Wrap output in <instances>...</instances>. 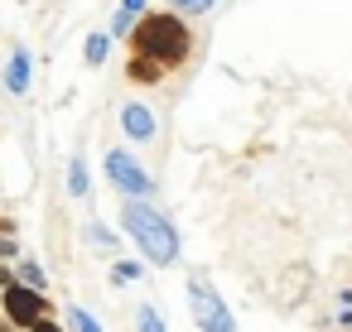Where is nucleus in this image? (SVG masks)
Returning a JSON list of instances; mask_svg holds the SVG:
<instances>
[{
  "label": "nucleus",
  "mask_w": 352,
  "mask_h": 332,
  "mask_svg": "<svg viewBox=\"0 0 352 332\" xmlns=\"http://www.w3.org/2000/svg\"><path fill=\"white\" fill-rule=\"evenodd\" d=\"M121 231L140 246V255H145L155 270L179 265V250H184L179 226H174L155 202H145V198H121Z\"/></svg>",
  "instance_id": "f03ea898"
},
{
  "label": "nucleus",
  "mask_w": 352,
  "mask_h": 332,
  "mask_svg": "<svg viewBox=\"0 0 352 332\" xmlns=\"http://www.w3.org/2000/svg\"><path fill=\"white\" fill-rule=\"evenodd\" d=\"M184 294H188V313H193V322H198L203 332H241L236 318H232V308H227V298L212 289V279H208L203 270L188 274Z\"/></svg>",
  "instance_id": "7ed1b4c3"
},
{
  "label": "nucleus",
  "mask_w": 352,
  "mask_h": 332,
  "mask_svg": "<svg viewBox=\"0 0 352 332\" xmlns=\"http://www.w3.org/2000/svg\"><path fill=\"white\" fill-rule=\"evenodd\" d=\"M30 332H68V322H58V318H39Z\"/></svg>",
  "instance_id": "a211bd4d"
},
{
  "label": "nucleus",
  "mask_w": 352,
  "mask_h": 332,
  "mask_svg": "<svg viewBox=\"0 0 352 332\" xmlns=\"http://www.w3.org/2000/svg\"><path fill=\"white\" fill-rule=\"evenodd\" d=\"M0 82H6L10 97H30L34 92V54L25 44L10 49V63H6V73H0Z\"/></svg>",
  "instance_id": "0eeeda50"
},
{
  "label": "nucleus",
  "mask_w": 352,
  "mask_h": 332,
  "mask_svg": "<svg viewBox=\"0 0 352 332\" xmlns=\"http://www.w3.org/2000/svg\"><path fill=\"white\" fill-rule=\"evenodd\" d=\"M15 279L30 284V289H44V294H49V274H44V265H39L34 255H20V260H15Z\"/></svg>",
  "instance_id": "9d476101"
},
{
  "label": "nucleus",
  "mask_w": 352,
  "mask_h": 332,
  "mask_svg": "<svg viewBox=\"0 0 352 332\" xmlns=\"http://www.w3.org/2000/svg\"><path fill=\"white\" fill-rule=\"evenodd\" d=\"M0 308H6V318L30 332L39 318H54V298L44 289H30V284H10V289H0Z\"/></svg>",
  "instance_id": "39448f33"
},
{
  "label": "nucleus",
  "mask_w": 352,
  "mask_h": 332,
  "mask_svg": "<svg viewBox=\"0 0 352 332\" xmlns=\"http://www.w3.org/2000/svg\"><path fill=\"white\" fill-rule=\"evenodd\" d=\"M338 322H342V327H352V308H342V313H338Z\"/></svg>",
  "instance_id": "412c9836"
},
{
  "label": "nucleus",
  "mask_w": 352,
  "mask_h": 332,
  "mask_svg": "<svg viewBox=\"0 0 352 332\" xmlns=\"http://www.w3.org/2000/svg\"><path fill=\"white\" fill-rule=\"evenodd\" d=\"M92 193V178H87V159L73 154L68 159V198H87Z\"/></svg>",
  "instance_id": "9b49d317"
},
{
  "label": "nucleus",
  "mask_w": 352,
  "mask_h": 332,
  "mask_svg": "<svg viewBox=\"0 0 352 332\" xmlns=\"http://www.w3.org/2000/svg\"><path fill=\"white\" fill-rule=\"evenodd\" d=\"M164 78H169V68H160L155 58H145V54H131V58H126V82H131V87H145V92H150V87H160Z\"/></svg>",
  "instance_id": "6e6552de"
},
{
  "label": "nucleus",
  "mask_w": 352,
  "mask_h": 332,
  "mask_svg": "<svg viewBox=\"0 0 352 332\" xmlns=\"http://www.w3.org/2000/svg\"><path fill=\"white\" fill-rule=\"evenodd\" d=\"M145 279V260H111V284H135Z\"/></svg>",
  "instance_id": "ddd939ff"
},
{
  "label": "nucleus",
  "mask_w": 352,
  "mask_h": 332,
  "mask_svg": "<svg viewBox=\"0 0 352 332\" xmlns=\"http://www.w3.org/2000/svg\"><path fill=\"white\" fill-rule=\"evenodd\" d=\"M63 322H68V332H107L87 308H78V303H68V313H63Z\"/></svg>",
  "instance_id": "f8f14e48"
},
{
  "label": "nucleus",
  "mask_w": 352,
  "mask_h": 332,
  "mask_svg": "<svg viewBox=\"0 0 352 332\" xmlns=\"http://www.w3.org/2000/svg\"><path fill=\"white\" fill-rule=\"evenodd\" d=\"M0 236H20V222L15 217H0Z\"/></svg>",
  "instance_id": "aec40b11"
},
{
  "label": "nucleus",
  "mask_w": 352,
  "mask_h": 332,
  "mask_svg": "<svg viewBox=\"0 0 352 332\" xmlns=\"http://www.w3.org/2000/svg\"><path fill=\"white\" fill-rule=\"evenodd\" d=\"M20 255H25V250H20V241H15V236H0V260H10V265H15Z\"/></svg>",
  "instance_id": "f3484780"
},
{
  "label": "nucleus",
  "mask_w": 352,
  "mask_h": 332,
  "mask_svg": "<svg viewBox=\"0 0 352 332\" xmlns=\"http://www.w3.org/2000/svg\"><path fill=\"white\" fill-rule=\"evenodd\" d=\"M212 5H217V0H169V10L184 15V20H198V15H208Z\"/></svg>",
  "instance_id": "2eb2a0df"
},
{
  "label": "nucleus",
  "mask_w": 352,
  "mask_h": 332,
  "mask_svg": "<svg viewBox=\"0 0 352 332\" xmlns=\"http://www.w3.org/2000/svg\"><path fill=\"white\" fill-rule=\"evenodd\" d=\"M121 135H126L131 145H150V140L160 135V116H155V106H145L140 97L121 102Z\"/></svg>",
  "instance_id": "423d86ee"
},
{
  "label": "nucleus",
  "mask_w": 352,
  "mask_h": 332,
  "mask_svg": "<svg viewBox=\"0 0 352 332\" xmlns=\"http://www.w3.org/2000/svg\"><path fill=\"white\" fill-rule=\"evenodd\" d=\"M87 236H92V241H97L102 250H116V246H121V241H116V231H107L102 222H92V226H87Z\"/></svg>",
  "instance_id": "dca6fc26"
},
{
  "label": "nucleus",
  "mask_w": 352,
  "mask_h": 332,
  "mask_svg": "<svg viewBox=\"0 0 352 332\" xmlns=\"http://www.w3.org/2000/svg\"><path fill=\"white\" fill-rule=\"evenodd\" d=\"M131 54H145V58H155L160 68H184L188 58H193V29H188V20L184 15H174V10H145L140 20H135V29H131Z\"/></svg>",
  "instance_id": "f257e3e1"
},
{
  "label": "nucleus",
  "mask_w": 352,
  "mask_h": 332,
  "mask_svg": "<svg viewBox=\"0 0 352 332\" xmlns=\"http://www.w3.org/2000/svg\"><path fill=\"white\" fill-rule=\"evenodd\" d=\"M111 49H116V39H111L107 29H92V34L82 39V63H87V68H107Z\"/></svg>",
  "instance_id": "1a4fd4ad"
},
{
  "label": "nucleus",
  "mask_w": 352,
  "mask_h": 332,
  "mask_svg": "<svg viewBox=\"0 0 352 332\" xmlns=\"http://www.w3.org/2000/svg\"><path fill=\"white\" fill-rule=\"evenodd\" d=\"M121 10H126V15H135V20H140V15H145V10H150V0H121Z\"/></svg>",
  "instance_id": "6ab92c4d"
},
{
  "label": "nucleus",
  "mask_w": 352,
  "mask_h": 332,
  "mask_svg": "<svg viewBox=\"0 0 352 332\" xmlns=\"http://www.w3.org/2000/svg\"><path fill=\"white\" fill-rule=\"evenodd\" d=\"M102 169H107V183H111L121 198H145V202H155V178H150V169H145L131 150H107Z\"/></svg>",
  "instance_id": "20e7f679"
},
{
  "label": "nucleus",
  "mask_w": 352,
  "mask_h": 332,
  "mask_svg": "<svg viewBox=\"0 0 352 332\" xmlns=\"http://www.w3.org/2000/svg\"><path fill=\"white\" fill-rule=\"evenodd\" d=\"M135 332H169L155 303H140V308H135Z\"/></svg>",
  "instance_id": "4468645a"
}]
</instances>
